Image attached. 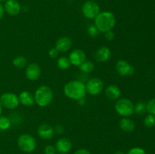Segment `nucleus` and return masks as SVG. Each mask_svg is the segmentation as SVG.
<instances>
[{"label": "nucleus", "instance_id": "obj_1", "mask_svg": "<svg viewBox=\"0 0 155 154\" xmlns=\"http://www.w3.org/2000/svg\"><path fill=\"white\" fill-rule=\"evenodd\" d=\"M63 91L67 98L77 101L84 99L87 94L85 83L77 79L67 82L64 86Z\"/></svg>", "mask_w": 155, "mask_h": 154}, {"label": "nucleus", "instance_id": "obj_2", "mask_svg": "<svg viewBox=\"0 0 155 154\" xmlns=\"http://www.w3.org/2000/svg\"><path fill=\"white\" fill-rule=\"evenodd\" d=\"M94 24L100 33H106L112 30L116 24V17L114 14L109 11H101L94 19Z\"/></svg>", "mask_w": 155, "mask_h": 154}, {"label": "nucleus", "instance_id": "obj_3", "mask_svg": "<svg viewBox=\"0 0 155 154\" xmlns=\"http://www.w3.org/2000/svg\"><path fill=\"white\" fill-rule=\"evenodd\" d=\"M34 99L36 105L40 107H46L51 104L54 98L53 91L49 86L40 85L35 91Z\"/></svg>", "mask_w": 155, "mask_h": 154}, {"label": "nucleus", "instance_id": "obj_4", "mask_svg": "<svg viewBox=\"0 0 155 154\" xmlns=\"http://www.w3.org/2000/svg\"><path fill=\"white\" fill-rule=\"evenodd\" d=\"M18 148L25 153H31L36 148V140L33 135L28 133H24L18 136L17 139Z\"/></svg>", "mask_w": 155, "mask_h": 154}, {"label": "nucleus", "instance_id": "obj_5", "mask_svg": "<svg viewBox=\"0 0 155 154\" xmlns=\"http://www.w3.org/2000/svg\"><path fill=\"white\" fill-rule=\"evenodd\" d=\"M114 109L121 117H130L134 113V104L128 98H119L116 101Z\"/></svg>", "mask_w": 155, "mask_h": 154}, {"label": "nucleus", "instance_id": "obj_6", "mask_svg": "<svg viewBox=\"0 0 155 154\" xmlns=\"http://www.w3.org/2000/svg\"><path fill=\"white\" fill-rule=\"evenodd\" d=\"M81 11L83 16L89 20H94L101 12L99 5L93 0L85 2L82 5Z\"/></svg>", "mask_w": 155, "mask_h": 154}, {"label": "nucleus", "instance_id": "obj_7", "mask_svg": "<svg viewBox=\"0 0 155 154\" xmlns=\"http://www.w3.org/2000/svg\"><path fill=\"white\" fill-rule=\"evenodd\" d=\"M0 103L2 107L8 110H15L20 105L18 95L13 92H5L0 95Z\"/></svg>", "mask_w": 155, "mask_h": 154}, {"label": "nucleus", "instance_id": "obj_8", "mask_svg": "<svg viewBox=\"0 0 155 154\" xmlns=\"http://www.w3.org/2000/svg\"><path fill=\"white\" fill-rule=\"evenodd\" d=\"M86 85V92L92 96L99 95L104 89V82L98 77L89 79Z\"/></svg>", "mask_w": 155, "mask_h": 154}, {"label": "nucleus", "instance_id": "obj_9", "mask_svg": "<svg viewBox=\"0 0 155 154\" xmlns=\"http://www.w3.org/2000/svg\"><path fill=\"white\" fill-rule=\"evenodd\" d=\"M25 76L30 81H36L42 75L40 66L36 63H30L25 67Z\"/></svg>", "mask_w": 155, "mask_h": 154}, {"label": "nucleus", "instance_id": "obj_10", "mask_svg": "<svg viewBox=\"0 0 155 154\" xmlns=\"http://www.w3.org/2000/svg\"><path fill=\"white\" fill-rule=\"evenodd\" d=\"M115 68L117 74L120 76L131 75L135 72L134 67L124 59H120L117 61Z\"/></svg>", "mask_w": 155, "mask_h": 154}, {"label": "nucleus", "instance_id": "obj_11", "mask_svg": "<svg viewBox=\"0 0 155 154\" xmlns=\"http://www.w3.org/2000/svg\"><path fill=\"white\" fill-rule=\"evenodd\" d=\"M71 64L74 66H80L85 60H86V54L83 50L77 48L71 51L68 56Z\"/></svg>", "mask_w": 155, "mask_h": 154}, {"label": "nucleus", "instance_id": "obj_12", "mask_svg": "<svg viewBox=\"0 0 155 154\" xmlns=\"http://www.w3.org/2000/svg\"><path fill=\"white\" fill-rule=\"evenodd\" d=\"M54 146L58 153L67 154L72 149L73 143L68 137H61L56 141Z\"/></svg>", "mask_w": 155, "mask_h": 154}, {"label": "nucleus", "instance_id": "obj_13", "mask_svg": "<svg viewBox=\"0 0 155 154\" xmlns=\"http://www.w3.org/2000/svg\"><path fill=\"white\" fill-rule=\"evenodd\" d=\"M37 134L43 140H51L54 135V127L47 123H42L38 127Z\"/></svg>", "mask_w": 155, "mask_h": 154}, {"label": "nucleus", "instance_id": "obj_14", "mask_svg": "<svg viewBox=\"0 0 155 154\" xmlns=\"http://www.w3.org/2000/svg\"><path fill=\"white\" fill-rule=\"evenodd\" d=\"M3 5L5 12L10 16H17L21 11V5L17 0H7Z\"/></svg>", "mask_w": 155, "mask_h": 154}, {"label": "nucleus", "instance_id": "obj_15", "mask_svg": "<svg viewBox=\"0 0 155 154\" xmlns=\"http://www.w3.org/2000/svg\"><path fill=\"white\" fill-rule=\"evenodd\" d=\"M110 57H111V51L108 47L105 45L97 48L94 54L95 60L98 63H104L110 60Z\"/></svg>", "mask_w": 155, "mask_h": 154}, {"label": "nucleus", "instance_id": "obj_16", "mask_svg": "<svg viewBox=\"0 0 155 154\" xmlns=\"http://www.w3.org/2000/svg\"><path fill=\"white\" fill-rule=\"evenodd\" d=\"M72 39L68 36H61L58 38L55 42L54 48L59 51V52L64 53L69 51L72 46Z\"/></svg>", "mask_w": 155, "mask_h": 154}, {"label": "nucleus", "instance_id": "obj_17", "mask_svg": "<svg viewBox=\"0 0 155 154\" xmlns=\"http://www.w3.org/2000/svg\"><path fill=\"white\" fill-rule=\"evenodd\" d=\"M104 90V95L108 100L112 101H116L119 98H120L121 91L120 88L117 85L114 84H110L107 85Z\"/></svg>", "mask_w": 155, "mask_h": 154}, {"label": "nucleus", "instance_id": "obj_18", "mask_svg": "<svg viewBox=\"0 0 155 154\" xmlns=\"http://www.w3.org/2000/svg\"><path fill=\"white\" fill-rule=\"evenodd\" d=\"M20 104L24 107H31L35 104L34 95L29 91H23L18 95Z\"/></svg>", "mask_w": 155, "mask_h": 154}, {"label": "nucleus", "instance_id": "obj_19", "mask_svg": "<svg viewBox=\"0 0 155 154\" xmlns=\"http://www.w3.org/2000/svg\"><path fill=\"white\" fill-rule=\"evenodd\" d=\"M119 127L124 132H133L136 128V124L130 117H122L119 122Z\"/></svg>", "mask_w": 155, "mask_h": 154}, {"label": "nucleus", "instance_id": "obj_20", "mask_svg": "<svg viewBox=\"0 0 155 154\" xmlns=\"http://www.w3.org/2000/svg\"><path fill=\"white\" fill-rule=\"evenodd\" d=\"M56 63H57L58 67L60 69H62V70L68 69L71 66L69 58L67 56H61V57H58Z\"/></svg>", "mask_w": 155, "mask_h": 154}, {"label": "nucleus", "instance_id": "obj_21", "mask_svg": "<svg viewBox=\"0 0 155 154\" xmlns=\"http://www.w3.org/2000/svg\"><path fill=\"white\" fill-rule=\"evenodd\" d=\"M95 64H94L93 62H92L91 60H85L80 66V71L82 72L85 74H89L91 72H92L95 69Z\"/></svg>", "mask_w": 155, "mask_h": 154}, {"label": "nucleus", "instance_id": "obj_22", "mask_svg": "<svg viewBox=\"0 0 155 154\" xmlns=\"http://www.w3.org/2000/svg\"><path fill=\"white\" fill-rule=\"evenodd\" d=\"M12 64L18 69H23L28 64L27 59L24 56H17L12 60Z\"/></svg>", "mask_w": 155, "mask_h": 154}, {"label": "nucleus", "instance_id": "obj_23", "mask_svg": "<svg viewBox=\"0 0 155 154\" xmlns=\"http://www.w3.org/2000/svg\"><path fill=\"white\" fill-rule=\"evenodd\" d=\"M12 126L11 119L7 116H0V131L8 130Z\"/></svg>", "mask_w": 155, "mask_h": 154}, {"label": "nucleus", "instance_id": "obj_24", "mask_svg": "<svg viewBox=\"0 0 155 154\" xmlns=\"http://www.w3.org/2000/svg\"><path fill=\"white\" fill-rule=\"evenodd\" d=\"M147 112L146 104L143 101H139L134 104V113H137L138 115H143Z\"/></svg>", "mask_w": 155, "mask_h": 154}, {"label": "nucleus", "instance_id": "obj_25", "mask_svg": "<svg viewBox=\"0 0 155 154\" xmlns=\"http://www.w3.org/2000/svg\"><path fill=\"white\" fill-rule=\"evenodd\" d=\"M144 125L146 128H151L154 127L155 125V116L152 114H149L148 116H145V119H144Z\"/></svg>", "mask_w": 155, "mask_h": 154}, {"label": "nucleus", "instance_id": "obj_26", "mask_svg": "<svg viewBox=\"0 0 155 154\" xmlns=\"http://www.w3.org/2000/svg\"><path fill=\"white\" fill-rule=\"evenodd\" d=\"M87 33L88 35L89 36H92V37H95V36H98V34L100 33L99 30H98L96 27H95V24H91L87 28Z\"/></svg>", "mask_w": 155, "mask_h": 154}, {"label": "nucleus", "instance_id": "obj_27", "mask_svg": "<svg viewBox=\"0 0 155 154\" xmlns=\"http://www.w3.org/2000/svg\"><path fill=\"white\" fill-rule=\"evenodd\" d=\"M147 112L149 114H152L155 116V98L150 100L146 104Z\"/></svg>", "mask_w": 155, "mask_h": 154}, {"label": "nucleus", "instance_id": "obj_28", "mask_svg": "<svg viewBox=\"0 0 155 154\" xmlns=\"http://www.w3.org/2000/svg\"><path fill=\"white\" fill-rule=\"evenodd\" d=\"M127 154H146V152L142 148L139 147V146H135V147H133L129 149Z\"/></svg>", "mask_w": 155, "mask_h": 154}, {"label": "nucleus", "instance_id": "obj_29", "mask_svg": "<svg viewBox=\"0 0 155 154\" xmlns=\"http://www.w3.org/2000/svg\"><path fill=\"white\" fill-rule=\"evenodd\" d=\"M44 153L45 154H57L58 152L54 145L48 144L44 148Z\"/></svg>", "mask_w": 155, "mask_h": 154}, {"label": "nucleus", "instance_id": "obj_30", "mask_svg": "<svg viewBox=\"0 0 155 154\" xmlns=\"http://www.w3.org/2000/svg\"><path fill=\"white\" fill-rule=\"evenodd\" d=\"M59 51L56 49L55 48H50L49 51H48V57L51 59H57L58 57H59Z\"/></svg>", "mask_w": 155, "mask_h": 154}, {"label": "nucleus", "instance_id": "obj_31", "mask_svg": "<svg viewBox=\"0 0 155 154\" xmlns=\"http://www.w3.org/2000/svg\"><path fill=\"white\" fill-rule=\"evenodd\" d=\"M104 38H105L106 40L109 41V42H111L115 38V34L112 30H109V31L106 32V33H104Z\"/></svg>", "mask_w": 155, "mask_h": 154}, {"label": "nucleus", "instance_id": "obj_32", "mask_svg": "<svg viewBox=\"0 0 155 154\" xmlns=\"http://www.w3.org/2000/svg\"><path fill=\"white\" fill-rule=\"evenodd\" d=\"M54 134H61L64 133V127L62 125H56L54 127Z\"/></svg>", "mask_w": 155, "mask_h": 154}, {"label": "nucleus", "instance_id": "obj_33", "mask_svg": "<svg viewBox=\"0 0 155 154\" xmlns=\"http://www.w3.org/2000/svg\"><path fill=\"white\" fill-rule=\"evenodd\" d=\"M73 154H92L89 150H88L87 149H85V148H80V149H77L75 152Z\"/></svg>", "mask_w": 155, "mask_h": 154}, {"label": "nucleus", "instance_id": "obj_34", "mask_svg": "<svg viewBox=\"0 0 155 154\" xmlns=\"http://www.w3.org/2000/svg\"><path fill=\"white\" fill-rule=\"evenodd\" d=\"M5 9H4V5H2V3H0V21H2V19L3 18L5 15Z\"/></svg>", "mask_w": 155, "mask_h": 154}, {"label": "nucleus", "instance_id": "obj_35", "mask_svg": "<svg viewBox=\"0 0 155 154\" xmlns=\"http://www.w3.org/2000/svg\"><path fill=\"white\" fill-rule=\"evenodd\" d=\"M114 154H127V152H125L123 150H117Z\"/></svg>", "mask_w": 155, "mask_h": 154}, {"label": "nucleus", "instance_id": "obj_36", "mask_svg": "<svg viewBox=\"0 0 155 154\" xmlns=\"http://www.w3.org/2000/svg\"><path fill=\"white\" fill-rule=\"evenodd\" d=\"M2 108H3V107H2L1 103H0V116H1V115H2Z\"/></svg>", "mask_w": 155, "mask_h": 154}, {"label": "nucleus", "instance_id": "obj_37", "mask_svg": "<svg viewBox=\"0 0 155 154\" xmlns=\"http://www.w3.org/2000/svg\"><path fill=\"white\" fill-rule=\"evenodd\" d=\"M7 1V0H0V3H3V2H5Z\"/></svg>", "mask_w": 155, "mask_h": 154}, {"label": "nucleus", "instance_id": "obj_38", "mask_svg": "<svg viewBox=\"0 0 155 154\" xmlns=\"http://www.w3.org/2000/svg\"><path fill=\"white\" fill-rule=\"evenodd\" d=\"M57 154H61V153H57Z\"/></svg>", "mask_w": 155, "mask_h": 154}, {"label": "nucleus", "instance_id": "obj_39", "mask_svg": "<svg viewBox=\"0 0 155 154\" xmlns=\"http://www.w3.org/2000/svg\"></svg>", "mask_w": 155, "mask_h": 154}]
</instances>
